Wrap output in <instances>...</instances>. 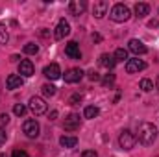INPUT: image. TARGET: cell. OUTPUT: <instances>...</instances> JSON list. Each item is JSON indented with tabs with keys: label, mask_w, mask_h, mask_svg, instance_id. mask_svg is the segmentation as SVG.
I'll list each match as a JSON object with an SVG mask.
<instances>
[{
	"label": "cell",
	"mask_w": 159,
	"mask_h": 157,
	"mask_svg": "<svg viewBox=\"0 0 159 157\" xmlns=\"http://www.w3.org/2000/svg\"><path fill=\"white\" fill-rule=\"evenodd\" d=\"M137 139H139V142L144 144V146L154 144L156 139H157V128H156L154 124H150V122H143V124L139 126V129H137Z\"/></svg>",
	"instance_id": "6da1fadb"
},
{
	"label": "cell",
	"mask_w": 159,
	"mask_h": 157,
	"mask_svg": "<svg viewBox=\"0 0 159 157\" xmlns=\"http://www.w3.org/2000/svg\"><path fill=\"white\" fill-rule=\"evenodd\" d=\"M111 20L113 22H126V20H129V17H131V13H129V7L128 6H124V4H115L113 7H111Z\"/></svg>",
	"instance_id": "7a4b0ae2"
},
{
	"label": "cell",
	"mask_w": 159,
	"mask_h": 157,
	"mask_svg": "<svg viewBox=\"0 0 159 157\" xmlns=\"http://www.w3.org/2000/svg\"><path fill=\"white\" fill-rule=\"evenodd\" d=\"M135 142H137V137H135L129 129H124V131L120 133V137H119L120 148H124V150H131V148L135 146Z\"/></svg>",
	"instance_id": "3957f363"
},
{
	"label": "cell",
	"mask_w": 159,
	"mask_h": 157,
	"mask_svg": "<svg viewBox=\"0 0 159 157\" xmlns=\"http://www.w3.org/2000/svg\"><path fill=\"white\" fill-rule=\"evenodd\" d=\"M39 122L37 120H34V118H30V120H26L24 124H22V131L26 133V137H30V139H35V137H39Z\"/></svg>",
	"instance_id": "277c9868"
},
{
	"label": "cell",
	"mask_w": 159,
	"mask_h": 157,
	"mask_svg": "<svg viewBox=\"0 0 159 157\" xmlns=\"http://www.w3.org/2000/svg\"><path fill=\"white\" fill-rule=\"evenodd\" d=\"M30 109L35 117H39L43 113H46V102L41 98V96H32L30 98Z\"/></svg>",
	"instance_id": "5b68a950"
},
{
	"label": "cell",
	"mask_w": 159,
	"mask_h": 157,
	"mask_svg": "<svg viewBox=\"0 0 159 157\" xmlns=\"http://www.w3.org/2000/svg\"><path fill=\"white\" fill-rule=\"evenodd\" d=\"M146 69V63L139 57H133V59H128L126 61V72L128 74H135V72H141Z\"/></svg>",
	"instance_id": "8992f818"
},
{
	"label": "cell",
	"mask_w": 159,
	"mask_h": 157,
	"mask_svg": "<svg viewBox=\"0 0 159 157\" xmlns=\"http://www.w3.org/2000/svg\"><path fill=\"white\" fill-rule=\"evenodd\" d=\"M128 48H129V52H133L137 57H139V56H144V54L148 52L146 44H144L143 41H139V39H131L129 43H128Z\"/></svg>",
	"instance_id": "52a82bcc"
},
{
	"label": "cell",
	"mask_w": 159,
	"mask_h": 157,
	"mask_svg": "<svg viewBox=\"0 0 159 157\" xmlns=\"http://www.w3.org/2000/svg\"><path fill=\"white\" fill-rule=\"evenodd\" d=\"M69 34H70V24H69L65 19H61V20L57 22V26H56L54 37H56V39H65Z\"/></svg>",
	"instance_id": "ba28073f"
},
{
	"label": "cell",
	"mask_w": 159,
	"mask_h": 157,
	"mask_svg": "<svg viewBox=\"0 0 159 157\" xmlns=\"http://www.w3.org/2000/svg\"><path fill=\"white\" fill-rule=\"evenodd\" d=\"M34 72H35V69H34V63L30 59H22L19 63V76L30 78V76H34Z\"/></svg>",
	"instance_id": "9c48e42d"
},
{
	"label": "cell",
	"mask_w": 159,
	"mask_h": 157,
	"mask_svg": "<svg viewBox=\"0 0 159 157\" xmlns=\"http://www.w3.org/2000/svg\"><path fill=\"white\" fill-rule=\"evenodd\" d=\"M43 74H44L48 79H52V81H54V79L61 78V69H59V65H57V63H50L48 67H44Z\"/></svg>",
	"instance_id": "30bf717a"
},
{
	"label": "cell",
	"mask_w": 159,
	"mask_h": 157,
	"mask_svg": "<svg viewBox=\"0 0 159 157\" xmlns=\"http://www.w3.org/2000/svg\"><path fill=\"white\" fill-rule=\"evenodd\" d=\"M81 78H83V70L81 69H69L65 72V76H63V79L67 83H78Z\"/></svg>",
	"instance_id": "8fae6325"
},
{
	"label": "cell",
	"mask_w": 159,
	"mask_h": 157,
	"mask_svg": "<svg viewBox=\"0 0 159 157\" xmlns=\"http://www.w3.org/2000/svg\"><path fill=\"white\" fill-rule=\"evenodd\" d=\"M107 9H109V4H107L106 0H98V2H94V6H93V15H94L96 19H102V17L107 13Z\"/></svg>",
	"instance_id": "7c38bea8"
},
{
	"label": "cell",
	"mask_w": 159,
	"mask_h": 157,
	"mask_svg": "<svg viewBox=\"0 0 159 157\" xmlns=\"http://www.w3.org/2000/svg\"><path fill=\"white\" fill-rule=\"evenodd\" d=\"M65 54H67L70 59H81V52H80V46H78L76 41L67 43V46H65Z\"/></svg>",
	"instance_id": "4fadbf2b"
},
{
	"label": "cell",
	"mask_w": 159,
	"mask_h": 157,
	"mask_svg": "<svg viewBox=\"0 0 159 157\" xmlns=\"http://www.w3.org/2000/svg\"><path fill=\"white\" fill-rule=\"evenodd\" d=\"M63 128H65L67 131H76V129L80 128V115H76V113H70L69 117L65 118Z\"/></svg>",
	"instance_id": "5bb4252c"
},
{
	"label": "cell",
	"mask_w": 159,
	"mask_h": 157,
	"mask_svg": "<svg viewBox=\"0 0 159 157\" xmlns=\"http://www.w3.org/2000/svg\"><path fill=\"white\" fill-rule=\"evenodd\" d=\"M22 83H24V79H22V76H19V74H9L7 79H6V87H7L9 91L20 89V87H22Z\"/></svg>",
	"instance_id": "9a60e30c"
},
{
	"label": "cell",
	"mask_w": 159,
	"mask_h": 157,
	"mask_svg": "<svg viewBox=\"0 0 159 157\" xmlns=\"http://www.w3.org/2000/svg\"><path fill=\"white\" fill-rule=\"evenodd\" d=\"M69 9H70V13H72L74 17H78V15H81V13L87 9V4H85V0H72V2L69 4Z\"/></svg>",
	"instance_id": "2e32d148"
},
{
	"label": "cell",
	"mask_w": 159,
	"mask_h": 157,
	"mask_svg": "<svg viewBox=\"0 0 159 157\" xmlns=\"http://www.w3.org/2000/svg\"><path fill=\"white\" fill-rule=\"evenodd\" d=\"M100 65H102L104 69H107V70L115 69V65H117L115 56H111V54H102V56H100Z\"/></svg>",
	"instance_id": "e0dca14e"
},
{
	"label": "cell",
	"mask_w": 159,
	"mask_h": 157,
	"mask_svg": "<svg viewBox=\"0 0 159 157\" xmlns=\"http://www.w3.org/2000/svg\"><path fill=\"white\" fill-rule=\"evenodd\" d=\"M59 144H61L63 148H74V146L78 144V137H74V135H63V137L59 139Z\"/></svg>",
	"instance_id": "ac0fdd59"
},
{
	"label": "cell",
	"mask_w": 159,
	"mask_h": 157,
	"mask_svg": "<svg viewBox=\"0 0 159 157\" xmlns=\"http://www.w3.org/2000/svg\"><path fill=\"white\" fill-rule=\"evenodd\" d=\"M148 13H150V6H148V4H144V2H141V4H135V15H137L139 19L146 17Z\"/></svg>",
	"instance_id": "d6986e66"
},
{
	"label": "cell",
	"mask_w": 159,
	"mask_h": 157,
	"mask_svg": "<svg viewBox=\"0 0 159 157\" xmlns=\"http://www.w3.org/2000/svg\"><path fill=\"white\" fill-rule=\"evenodd\" d=\"M98 113H100L98 107H94V105H87L85 111H83V117L85 118H96L98 117Z\"/></svg>",
	"instance_id": "ffe728a7"
},
{
	"label": "cell",
	"mask_w": 159,
	"mask_h": 157,
	"mask_svg": "<svg viewBox=\"0 0 159 157\" xmlns=\"http://www.w3.org/2000/svg\"><path fill=\"white\" fill-rule=\"evenodd\" d=\"M39 52V46L35 44V43H28V44H24V54H30V56H35Z\"/></svg>",
	"instance_id": "44dd1931"
},
{
	"label": "cell",
	"mask_w": 159,
	"mask_h": 157,
	"mask_svg": "<svg viewBox=\"0 0 159 157\" xmlns=\"http://www.w3.org/2000/svg\"><path fill=\"white\" fill-rule=\"evenodd\" d=\"M113 56H115V61H128V50H124V48H117V52Z\"/></svg>",
	"instance_id": "7402d4cb"
},
{
	"label": "cell",
	"mask_w": 159,
	"mask_h": 157,
	"mask_svg": "<svg viewBox=\"0 0 159 157\" xmlns=\"http://www.w3.org/2000/svg\"><path fill=\"white\" fill-rule=\"evenodd\" d=\"M41 89H43V94H44V96H54V94H56V87H54L52 83H44Z\"/></svg>",
	"instance_id": "603a6c76"
},
{
	"label": "cell",
	"mask_w": 159,
	"mask_h": 157,
	"mask_svg": "<svg viewBox=\"0 0 159 157\" xmlns=\"http://www.w3.org/2000/svg\"><path fill=\"white\" fill-rule=\"evenodd\" d=\"M141 89L144 91V92H148V91H152L154 89V83H152V79H148V78H144V79H141Z\"/></svg>",
	"instance_id": "cb8c5ba5"
},
{
	"label": "cell",
	"mask_w": 159,
	"mask_h": 157,
	"mask_svg": "<svg viewBox=\"0 0 159 157\" xmlns=\"http://www.w3.org/2000/svg\"><path fill=\"white\" fill-rule=\"evenodd\" d=\"M13 113H15L17 117H24V115H26V105H24V104H15Z\"/></svg>",
	"instance_id": "d4e9b609"
},
{
	"label": "cell",
	"mask_w": 159,
	"mask_h": 157,
	"mask_svg": "<svg viewBox=\"0 0 159 157\" xmlns=\"http://www.w3.org/2000/svg\"><path fill=\"white\" fill-rule=\"evenodd\" d=\"M115 83V74H106L104 79H102V85L104 87H109V85H113Z\"/></svg>",
	"instance_id": "484cf974"
},
{
	"label": "cell",
	"mask_w": 159,
	"mask_h": 157,
	"mask_svg": "<svg viewBox=\"0 0 159 157\" xmlns=\"http://www.w3.org/2000/svg\"><path fill=\"white\" fill-rule=\"evenodd\" d=\"M7 39H9V35H7L6 28H4V26H0V44H6Z\"/></svg>",
	"instance_id": "4316f807"
},
{
	"label": "cell",
	"mask_w": 159,
	"mask_h": 157,
	"mask_svg": "<svg viewBox=\"0 0 159 157\" xmlns=\"http://www.w3.org/2000/svg\"><path fill=\"white\" fill-rule=\"evenodd\" d=\"M80 102H81V94H78V92L72 94V96L69 98V104H72V105H76V104H80Z\"/></svg>",
	"instance_id": "83f0119b"
},
{
	"label": "cell",
	"mask_w": 159,
	"mask_h": 157,
	"mask_svg": "<svg viewBox=\"0 0 159 157\" xmlns=\"http://www.w3.org/2000/svg\"><path fill=\"white\" fill-rule=\"evenodd\" d=\"M11 157H28V154H26L24 150H13Z\"/></svg>",
	"instance_id": "f1b7e54d"
},
{
	"label": "cell",
	"mask_w": 159,
	"mask_h": 157,
	"mask_svg": "<svg viewBox=\"0 0 159 157\" xmlns=\"http://www.w3.org/2000/svg\"><path fill=\"white\" fill-rule=\"evenodd\" d=\"M81 157H98V154H96L94 150H85V152L81 154Z\"/></svg>",
	"instance_id": "f546056e"
},
{
	"label": "cell",
	"mask_w": 159,
	"mask_h": 157,
	"mask_svg": "<svg viewBox=\"0 0 159 157\" xmlns=\"http://www.w3.org/2000/svg\"><path fill=\"white\" fill-rule=\"evenodd\" d=\"M89 79H91V81H98V79H100V74L94 72V70H91V72H89Z\"/></svg>",
	"instance_id": "4dcf8cb0"
},
{
	"label": "cell",
	"mask_w": 159,
	"mask_h": 157,
	"mask_svg": "<svg viewBox=\"0 0 159 157\" xmlns=\"http://www.w3.org/2000/svg\"><path fill=\"white\" fill-rule=\"evenodd\" d=\"M4 142H6V131H4V129L0 128V146H2Z\"/></svg>",
	"instance_id": "1f68e13d"
},
{
	"label": "cell",
	"mask_w": 159,
	"mask_h": 157,
	"mask_svg": "<svg viewBox=\"0 0 159 157\" xmlns=\"http://www.w3.org/2000/svg\"><path fill=\"white\" fill-rule=\"evenodd\" d=\"M0 120H2L4 124H7V122H9V117H7V113H2V115H0Z\"/></svg>",
	"instance_id": "d6a6232c"
},
{
	"label": "cell",
	"mask_w": 159,
	"mask_h": 157,
	"mask_svg": "<svg viewBox=\"0 0 159 157\" xmlns=\"http://www.w3.org/2000/svg\"><path fill=\"white\" fill-rule=\"evenodd\" d=\"M93 41L100 43V41H102V35H100V34H93Z\"/></svg>",
	"instance_id": "836d02e7"
},
{
	"label": "cell",
	"mask_w": 159,
	"mask_h": 157,
	"mask_svg": "<svg viewBox=\"0 0 159 157\" xmlns=\"http://www.w3.org/2000/svg\"><path fill=\"white\" fill-rule=\"evenodd\" d=\"M56 118H57V111H52L50 113V120H56Z\"/></svg>",
	"instance_id": "e575fe53"
},
{
	"label": "cell",
	"mask_w": 159,
	"mask_h": 157,
	"mask_svg": "<svg viewBox=\"0 0 159 157\" xmlns=\"http://www.w3.org/2000/svg\"><path fill=\"white\" fill-rule=\"evenodd\" d=\"M156 85H157V91H159V76H157V81H156Z\"/></svg>",
	"instance_id": "d590c367"
}]
</instances>
